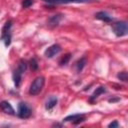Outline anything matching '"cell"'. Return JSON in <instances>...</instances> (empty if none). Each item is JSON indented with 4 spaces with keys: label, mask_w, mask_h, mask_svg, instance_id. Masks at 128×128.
<instances>
[{
    "label": "cell",
    "mask_w": 128,
    "mask_h": 128,
    "mask_svg": "<svg viewBox=\"0 0 128 128\" xmlns=\"http://www.w3.org/2000/svg\"><path fill=\"white\" fill-rule=\"evenodd\" d=\"M86 58L85 57H82V58H80L76 63H75V69H76V71H77V73H79V72H81L82 70H83V68L85 67V65H86Z\"/></svg>",
    "instance_id": "obj_13"
},
{
    "label": "cell",
    "mask_w": 128,
    "mask_h": 128,
    "mask_svg": "<svg viewBox=\"0 0 128 128\" xmlns=\"http://www.w3.org/2000/svg\"><path fill=\"white\" fill-rule=\"evenodd\" d=\"M11 27H12V21L9 20L5 23V25L2 28V33H1V40L4 42L5 46L8 47L11 44Z\"/></svg>",
    "instance_id": "obj_1"
},
{
    "label": "cell",
    "mask_w": 128,
    "mask_h": 128,
    "mask_svg": "<svg viewBox=\"0 0 128 128\" xmlns=\"http://www.w3.org/2000/svg\"><path fill=\"white\" fill-rule=\"evenodd\" d=\"M22 73H24L25 71H26V69H27V63H26V61L25 60H20L19 61V64H18V67H17Z\"/></svg>",
    "instance_id": "obj_15"
},
{
    "label": "cell",
    "mask_w": 128,
    "mask_h": 128,
    "mask_svg": "<svg viewBox=\"0 0 128 128\" xmlns=\"http://www.w3.org/2000/svg\"><path fill=\"white\" fill-rule=\"evenodd\" d=\"M30 67H31V69L32 70H37L38 69V62H37V60L35 59V58H32L31 60H30Z\"/></svg>",
    "instance_id": "obj_18"
},
{
    "label": "cell",
    "mask_w": 128,
    "mask_h": 128,
    "mask_svg": "<svg viewBox=\"0 0 128 128\" xmlns=\"http://www.w3.org/2000/svg\"><path fill=\"white\" fill-rule=\"evenodd\" d=\"M31 113H32V110L31 108L25 103V102H20L18 104V117L21 118V119H27L31 116Z\"/></svg>",
    "instance_id": "obj_4"
},
{
    "label": "cell",
    "mask_w": 128,
    "mask_h": 128,
    "mask_svg": "<svg viewBox=\"0 0 128 128\" xmlns=\"http://www.w3.org/2000/svg\"><path fill=\"white\" fill-rule=\"evenodd\" d=\"M57 103H58L57 97H56V96H50V97L47 99L46 103H45V108H46V110H52V109L57 105Z\"/></svg>",
    "instance_id": "obj_8"
},
{
    "label": "cell",
    "mask_w": 128,
    "mask_h": 128,
    "mask_svg": "<svg viewBox=\"0 0 128 128\" xmlns=\"http://www.w3.org/2000/svg\"><path fill=\"white\" fill-rule=\"evenodd\" d=\"M44 83H45V79H44L43 76H39V77L35 78L34 81H33V82L31 83V85H30L29 93H30L31 95H33V96L38 95V94L41 92V90H42V88H43V86H44Z\"/></svg>",
    "instance_id": "obj_2"
},
{
    "label": "cell",
    "mask_w": 128,
    "mask_h": 128,
    "mask_svg": "<svg viewBox=\"0 0 128 128\" xmlns=\"http://www.w3.org/2000/svg\"><path fill=\"white\" fill-rule=\"evenodd\" d=\"M60 51H61L60 45H58V44H53V45H51L50 47H48V48L45 50L44 54H45V56H46L47 58H52V57H54L55 55H57Z\"/></svg>",
    "instance_id": "obj_6"
},
{
    "label": "cell",
    "mask_w": 128,
    "mask_h": 128,
    "mask_svg": "<svg viewBox=\"0 0 128 128\" xmlns=\"http://www.w3.org/2000/svg\"><path fill=\"white\" fill-rule=\"evenodd\" d=\"M34 3L33 0H23L22 1V7L23 8H29Z\"/></svg>",
    "instance_id": "obj_19"
},
{
    "label": "cell",
    "mask_w": 128,
    "mask_h": 128,
    "mask_svg": "<svg viewBox=\"0 0 128 128\" xmlns=\"http://www.w3.org/2000/svg\"><path fill=\"white\" fill-rule=\"evenodd\" d=\"M106 92V89H105V87H103V86H100V87H98V88H96V90L94 91V93L91 95V97H90V101L91 102H93L97 97H99V95H101V94H103V93H105Z\"/></svg>",
    "instance_id": "obj_14"
},
{
    "label": "cell",
    "mask_w": 128,
    "mask_h": 128,
    "mask_svg": "<svg viewBox=\"0 0 128 128\" xmlns=\"http://www.w3.org/2000/svg\"><path fill=\"white\" fill-rule=\"evenodd\" d=\"M117 78H118L119 80L123 81V82H126V81H127V79H128V75H127V72H125V71H122V72L118 73V75H117Z\"/></svg>",
    "instance_id": "obj_16"
},
{
    "label": "cell",
    "mask_w": 128,
    "mask_h": 128,
    "mask_svg": "<svg viewBox=\"0 0 128 128\" xmlns=\"http://www.w3.org/2000/svg\"><path fill=\"white\" fill-rule=\"evenodd\" d=\"M49 4H67V3H83L82 0H43Z\"/></svg>",
    "instance_id": "obj_12"
},
{
    "label": "cell",
    "mask_w": 128,
    "mask_h": 128,
    "mask_svg": "<svg viewBox=\"0 0 128 128\" xmlns=\"http://www.w3.org/2000/svg\"><path fill=\"white\" fill-rule=\"evenodd\" d=\"M0 108H1V110H2L4 113H6V114H9V115H14V114H15V111H14L12 105H11L8 101H5V100L2 101V102L0 103Z\"/></svg>",
    "instance_id": "obj_7"
},
{
    "label": "cell",
    "mask_w": 128,
    "mask_h": 128,
    "mask_svg": "<svg viewBox=\"0 0 128 128\" xmlns=\"http://www.w3.org/2000/svg\"><path fill=\"white\" fill-rule=\"evenodd\" d=\"M83 2H88V1H93V0H82Z\"/></svg>",
    "instance_id": "obj_21"
},
{
    "label": "cell",
    "mask_w": 128,
    "mask_h": 128,
    "mask_svg": "<svg viewBox=\"0 0 128 128\" xmlns=\"http://www.w3.org/2000/svg\"><path fill=\"white\" fill-rule=\"evenodd\" d=\"M22 72L17 68L14 72H13V81L16 87H19L21 84V80H22Z\"/></svg>",
    "instance_id": "obj_11"
},
{
    "label": "cell",
    "mask_w": 128,
    "mask_h": 128,
    "mask_svg": "<svg viewBox=\"0 0 128 128\" xmlns=\"http://www.w3.org/2000/svg\"><path fill=\"white\" fill-rule=\"evenodd\" d=\"M70 54H66V55H64L61 59H60V61H59V64L60 65H66L68 62H69V60H70Z\"/></svg>",
    "instance_id": "obj_17"
},
{
    "label": "cell",
    "mask_w": 128,
    "mask_h": 128,
    "mask_svg": "<svg viewBox=\"0 0 128 128\" xmlns=\"http://www.w3.org/2000/svg\"><path fill=\"white\" fill-rule=\"evenodd\" d=\"M85 120V115L83 114H73L65 117L63 119V122H72L73 124H79L80 122H83Z\"/></svg>",
    "instance_id": "obj_5"
},
{
    "label": "cell",
    "mask_w": 128,
    "mask_h": 128,
    "mask_svg": "<svg viewBox=\"0 0 128 128\" xmlns=\"http://www.w3.org/2000/svg\"><path fill=\"white\" fill-rule=\"evenodd\" d=\"M112 30H113L114 34L118 37H122V36L127 35V33H128L127 22H125V21L115 22L114 24H112Z\"/></svg>",
    "instance_id": "obj_3"
},
{
    "label": "cell",
    "mask_w": 128,
    "mask_h": 128,
    "mask_svg": "<svg viewBox=\"0 0 128 128\" xmlns=\"http://www.w3.org/2000/svg\"><path fill=\"white\" fill-rule=\"evenodd\" d=\"M95 17H96L97 19L101 20V21H104V22H111V21L113 20V18H112L110 15H108L106 12H104V11L97 12V13L95 14Z\"/></svg>",
    "instance_id": "obj_9"
},
{
    "label": "cell",
    "mask_w": 128,
    "mask_h": 128,
    "mask_svg": "<svg viewBox=\"0 0 128 128\" xmlns=\"http://www.w3.org/2000/svg\"><path fill=\"white\" fill-rule=\"evenodd\" d=\"M108 127H110V128H113V127H119V123H118L117 121H113V122H111V123L108 125Z\"/></svg>",
    "instance_id": "obj_20"
},
{
    "label": "cell",
    "mask_w": 128,
    "mask_h": 128,
    "mask_svg": "<svg viewBox=\"0 0 128 128\" xmlns=\"http://www.w3.org/2000/svg\"><path fill=\"white\" fill-rule=\"evenodd\" d=\"M61 20H62V15H61V14L53 15L52 17L49 18V20H48V25L51 26V27H55V26H57V25L60 23Z\"/></svg>",
    "instance_id": "obj_10"
}]
</instances>
